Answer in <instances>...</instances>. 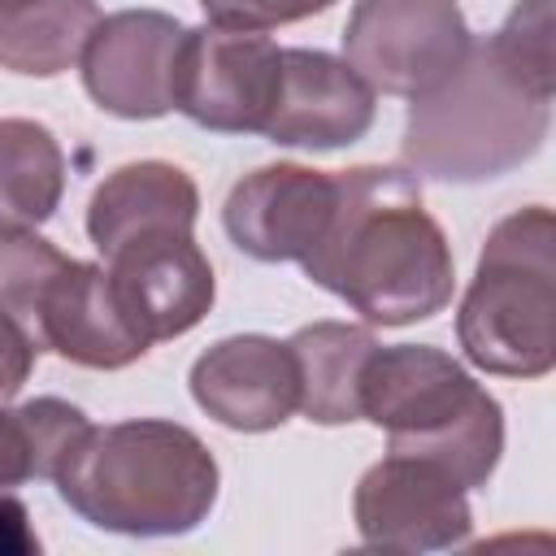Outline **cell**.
I'll list each match as a JSON object with an SVG mask.
<instances>
[{"mask_svg": "<svg viewBox=\"0 0 556 556\" xmlns=\"http://www.w3.org/2000/svg\"><path fill=\"white\" fill-rule=\"evenodd\" d=\"M300 265L374 326L426 321L456 291L443 226L426 213L417 178L391 165L334 174V213Z\"/></svg>", "mask_w": 556, "mask_h": 556, "instance_id": "1", "label": "cell"}, {"mask_svg": "<svg viewBox=\"0 0 556 556\" xmlns=\"http://www.w3.org/2000/svg\"><path fill=\"white\" fill-rule=\"evenodd\" d=\"M556 83L526 74L500 39H469L460 65L408 104L400 156L413 178L486 182L526 165L552 130Z\"/></svg>", "mask_w": 556, "mask_h": 556, "instance_id": "2", "label": "cell"}, {"mask_svg": "<svg viewBox=\"0 0 556 556\" xmlns=\"http://www.w3.org/2000/svg\"><path fill=\"white\" fill-rule=\"evenodd\" d=\"M217 482L204 439L161 417L91 426L56 473L61 500L87 526L130 539L191 534L208 521Z\"/></svg>", "mask_w": 556, "mask_h": 556, "instance_id": "3", "label": "cell"}, {"mask_svg": "<svg viewBox=\"0 0 556 556\" xmlns=\"http://www.w3.org/2000/svg\"><path fill=\"white\" fill-rule=\"evenodd\" d=\"M361 417L387 430V452L430 460L465 491L486 486L504 452L500 400L430 343H378L361 378Z\"/></svg>", "mask_w": 556, "mask_h": 556, "instance_id": "4", "label": "cell"}, {"mask_svg": "<svg viewBox=\"0 0 556 556\" xmlns=\"http://www.w3.org/2000/svg\"><path fill=\"white\" fill-rule=\"evenodd\" d=\"M456 339L486 374L543 378L556 365V217L547 204L517 208L486 235Z\"/></svg>", "mask_w": 556, "mask_h": 556, "instance_id": "5", "label": "cell"}, {"mask_svg": "<svg viewBox=\"0 0 556 556\" xmlns=\"http://www.w3.org/2000/svg\"><path fill=\"white\" fill-rule=\"evenodd\" d=\"M469 39L456 0H356L343 26V61L374 91L417 100L460 65Z\"/></svg>", "mask_w": 556, "mask_h": 556, "instance_id": "6", "label": "cell"}, {"mask_svg": "<svg viewBox=\"0 0 556 556\" xmlns=\"http://www.w3.org/2000/svg\"><path fill=\"white\" fill-rule=\"evenodd\" d=\"M278 83L282 48L265 30L204 22L182 39L174 109L217 135H265Z\"/></svg>", "mask_w": 556, "mask_h": 556, "instance_id": "7", "label": "cell"}, {"mask_svg": "<svg viewBox=\"0 0 556 556\" xmlns=\"http://www.w3.org/2000/svg\"><path fill=\"white\" fill-rule=\"evenodd\" d=\"M352 517L361 543L387 552H443L473 530L465 486L439 465L400 452H387L361 473Z\"/></svg>", "mask_w": 556, "mask_h": 556, "instance_id": "8", "label": "cell"}, {"mask_svg": "<svg viewBox=\"0 0 556 556\" xmlns=\"http://www.w3.org/2000/svg\"><path fill=\"white\" fill-rule=\"evenodd\" d=\"M187 26L161 9H122L96 22L78 65L87 96L126 122H152L174 109V78Z\"/></svg>", "mask_w": 556, "mask_h": 556, "instance_id": "9", "label": "cell"}, {"mask_svg": "<svg viewBox=\"0 0 556 556\" xmlns=\"http://www.w3.org/2000/svg\"><path fill=\"white\" fill-rule=\"evenodd\" d=\"M330 213H334V174L278 161L243 174L230 187L222 204V226L243 256L278 265V261H304L317 248Z\"/></svg>", "mask_w": 556, "mask_h": 556, "instance_id": "10", "label": "cell"}, {"mask_svg": "<svg viewBox=\"0 0 556 556\" xmlns=\"http://www.w3.org/2000/svg\"><path fill=\"white\" fill-rule=\"evenodd\" d=\"M374 100L378 91L348 61L321 48H282V83L265 139L278 148L313 152L348 148L374 126Z\"/></svg>", "mask_w": 556, "mask_h": 556, "instance_id": "11", "label": "cell"}, {"mask_svg": "<svg viewBox=\"0 0 556 556\" xmlns=\"http://www.w3.org/2000/svg\"><path fill=\"white\" fill-rule=\"evenodd\" d=\"M191 400L222 426L261 434L300 408V374L287 343L269 334H230L195 356Z\"/></svg>", "mask_w": 556, "mask_h": 556, "instance_id": "12", "label": "cell"}, {"mask_svg": "<svg viewBox=\"0 0 556 556\" xmlns=\"http://www.w3.org/2000/svg\"><path fill=\"white\" fill-rule=\"evenodd\" d=\"M104 269L126 313L148 334V343L178 339L191 326H200L217 295L213 265L200 252L195 235H156V239L130 243L113 252Z\"/></svg>", "mask_w": 556, "mask_h": 556, "instance_id": "13", "label": "cell"}, {"mask_svg": "<svg viewBox=\"0 0 556 556\" xmlns=\"http://www.w3.org/2000/svg\"><path fill=\"white\" fill-rule=\"evenodd\" d=\"M43 348L83 369H126L152 343L96 261H70L43 304Z\"/></svg>", "mask_w": 556, "mask_h": 556, "instance_id": "14", "label": "cell"}, {"mask_svg": "<svg viewBox=\"0 0 556 556\" xmlns=\"http://www.w3.org/2000/svg\"><path fill=\"white\" fill-rule=\"evenodd\" d=\"M195 217L200 191L187 169L169 161H130L91 191L87 239L109 261L113 252L156 235H191Z\"/></svg>", "mask_w": 556, "mask_h": 556, "instance_id": "15", "label": "cell"}, {"mask_svg": "<svg viewBox=\"0 0 556 556\" xmlns=\"http://www.w3.org/2000/svg\"><path fill=\"white\" fill-rule=\"evenodd\" d=\"M300 374V413L317 426L361 421V378L378 339L369 326L313 321L287 339Z\"/></svg>", "mask_w": 556, "mask_h": 556, "instance_id": "16", "label": "cell"}, {"mask_svg": "<svg viewBox=\"0 0 556 556\" xmlns=\"http://www.w3.org/2000/svg\"><path fill=\"white\" fill-rule=\"evenodd\" d=\"M65 195V152L30 117H0V235L39 230Z\"/></svg>", "mask_w": 556, "mask_h": 556, "instance_id": "17", "label": "cell"}, {"mask_svg": "<svg viewBox=\"0 0 556 556\" xmlns=\"http://www.w3.org/2000/svg\"><path fill=\"white\" fill-rule=\"evenodd\" d=\"M96 22V0H30L17 9H0V70L56 78L78 65Z\"/></svg>", "mask_w": 556, "mask_h": 556, "instance_id": "18", "label": "cell"}, {"mask_svg": "<svg viewBox=\"0 0 556 556\" xmlns=\"http://www.w3.org/2000/svg\"><path fill=\"white\" fill-rule=\"evenodd\" d=\"M91 430L87 413L70 400L39 395L17 408H0V491H13L30 478L56 482L61 465L74 456Z\"/></svg>", "mask_w": 556, "mask_h": 556, "instance_id": "19", "label": "cell"}, {"mask_svg": "<svg viewBox=\"0 0 556 556\" xmlns=\"http://www.w3.org/2000/svg\"><path fill=\"white\" fill-rule=\"evenodd\" d=\"M70 261L74 256L39 239L35 230L0 235V317L13 321L39 352H43V304Z\"/></svg>", "mask_w": 556, "mask_h": 556, "instance_id": "20", "label": "cell"}, {"mask_svg": "<svg viewBox=\"0 0 556 556\" xmlns=\"http://www.w3.org/2000/svg\"><path fill=\"white\" fill-rule=\"evenodd\" d=\"M500 48L534 78L556 83V48H552V0H521L504 26L495 30Z\"/></svg>", "mask_w": 556, "mask_h": 556, "instance_id": "21", "label": "cell"}, {"mask_svg": "<svg viewBox=\"0 0 556 556\" xmlns=\"http://www.w3.org/2000/svg\"><path fill=\"white\" fill-rule=\"evenodd\" d=\"M334 0H200L204 17L213 26H235V30H274L304 22L313 13H326Z\"/></svg>", "mask_w": 556, "mask_h": 556, "instance_id": "22", "label": "cell"}, {"mask_svg": "<svg viewBox=\"0 0 556 556\" xmlns=\"http://www.w3.org/2000/svg\"><path fill=\"white\" fill-rule=\"evenodd\" d=\"M35 356H39V348L13 321L0 317V408L26 387V378L35 369Z\"/></svg>", "mask_w": 556, "mask_h": 556, "instance_id": "23", "label": "cell"}, {"mask_svg": "<svg viewBox=\"0 0 556 556\" xmlns=\"http://www.w3.org/2000/svg\"><path fill=\"white\" fill-rule=\"evenodd\" d=\"M0 556H39V534L17 495L0 491Z\"/></svg>", "mask_w": 556, "mask_h": 556, "instance_id": "24", "label": "cell"}, {"mask_svg": "<svg viewBox=\"0 0 556 556\" xmlns=\"http://www.w3.org/2000/svg\"><path fill=\"white\" fill-rule=\"evenodd\" d=\"M17 4H30V0H0V9H17Z\"/></svg>", "mask_w": 556, "mask_h": 556, "instance_id": "25", "label": "cell"}]
</instances>
